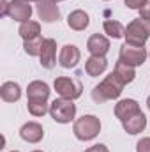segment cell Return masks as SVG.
<instances>
[{
    "instance_id": "cell-9",
    "label": "cell",
    "mask_w": 150,
    "mask_h": 152,
    "mask_svg": "<svg viewBox=\"0 0 150 152\" xmlns=\"http://www.w3.org/2000/svg\"><path fill=\"white\" fill-rule=\"evenodd\" d=\"M41 66L44 69H53L57 64V41L55 39H44L41 55H39Z\"/></svg>"
},
{
    "instance_id": "cell-24",
    "label": "cell",
    "mask_w": 150,
    "mask_h": 152,
    "mask_svg": "<svg viewBox=\"0 0 150 152\" xmlns=\"http://www.w3.org/2000/svg\"><path fill=\"white\" fill-rule=\"evenodd\" d=\"M136 152H150V138H141L136 143Z\"/></svg>"
},
{
    "instance_id": "cell-11",
    "label": "cell",
    "mask_w": 150,
    "mask_h": 152,
    "mask_svg": "<svg viewBox=\"0 0 150 152\" xmlns=\"http://www.w3.org/2000/svg\"><path fill=\"white\" fill-rule=\"evenodd\" d=\"M87 50L90 51V55L106 57V53L110 51V39L103 34H94L87 41Z\"/></svg>"
},
{
    "instance_id": "cell-22",
    "label": "cell",
    "mask_w": 150,
    "mask_h": 152,
    "mask_svg": "<svg viewBox=\"0 0 150 152\" xmlns=\"http://www.w3.org/2000/svg\"><path fill=\"white\" fill-rule=\"evenodd\" d=\"M42 44H44V39L41 37V36H37V37H34V39L23 41V50L30 57H39L41 50H42Z\"/></svg>"
},
{
    "instance_id": "cell-33",
    "label": "cell",
    "mask_w": 150,
    "mask_h": 152,
    "mask_svg": "<svg viewBox=\"0 0 150 152\" xmlns=\"http://www.w3.org/2000/svg\"><path fill=\"white\" fill-rule=\"evenodd\" d=\"M12 152H20V151H12Z\"/></svg>"
},
{
    "instance_id": "cell-16",
    "label": "cell",
    "mask_w": 150,
    "mask_h": 152,
    "mask_svg": "<svg viewBox=\"0 0 150 152\" xmlns=\"http://www.w3.org/2000/svg\"><path fill=\"white\" fill-rule=\"evenodd\" d=\"M108 67V60L106 57H95V55H90L87 60H85V71L88 76H99L103 75Z\"/></svg>"
},
{
    "instance_id": "cell-5",
    "label": "cell",
    "mask_w": 150,
    "mask_h": 152,
    "mask_svg": "<svg viewBox=\"0 0 150 152\" xmlns=\"http://www.w3.org/2000/svg\"><path fill=\"white\" fill-rule=\"evenodd\" d=\"M53 87L57 90V94L64 99H71L74 101L81 96L83 92V85L79 80H74V78H67V76H58L55 78L53 81Z\"/></svg>"
},
{
    "instance_id": "cell-7",
    "label": "cell",
    "mask_w": 150,
    "mask_h": 152,
    "mask_svg": "<svg viewBox=\"0 0 150 152\" xmlns=\"http://www.w3.org/2000/svg\"><path fill=\"white\" fill-rule=\"evenodd\" d=\"M32 5L30 2L27 0H11L9 2V9H7V16L14 21H20V23H25L30 20L32 16Z\"/></svg>"
},
{
    "instance_id": "cell-30",
    "label": "cell",
    "mask_w": 150,
    "mask_h": 152,
    "mask_svg": "<svg viewBox=\"0 0 150 152\" xmlns=\"http://www.w3.org/2000/svg\"><path fill=\"white\" fill-rule=\"evenodd\" d=\"M27 2H37V0H27Z\"/></svg>"
},
{
    "instance_id": "cell-28",
    "label": "cell",
    "mask_w": 150,
    "mask_h": 152,
    "mask_svg": "<svg viewBox=\"0 0 150 152\" xmlns=\"http://www.w3.org/2000/svg\"><path fill=\"white\" fill-rule=\"evenodd\" d=\"M7 9H9V2L7 0H0V14L7 16Z\"/></svg>"
},
{
    "instance_id": "cell-20",
    "label": "cell",
    "mask_w": 150,
    "mask_h": 152,
    "mask_svg": "<svg viewBox=\"0 0 150 152\" xmlns=\"http://www.w3.org/2000/svg\"><path fill=\"white\" fill-rule=\"evenodd\" d=\"M113 73L118 76V80H120L124 85L131 83V81L136 78V71H134V67H133V66H127V64H124V62H120V60L115 64V71H113Z\"/></svg>"
},
{
    "instance_id": "cell-27",
    "label": "cell",
    "mask_w": 150,
    "mask_h": 152,
    "mask_svg": "<svg viewBox=\"0 0 150 152\" xmlns=\"http://www.w3.org/2000/svg\"><path fill=\"white\" fill-rule=\"evenodd\" d=\"M85 152H110V151H108V147H106V145H103V143H97V145H92V147H88Z\"/></svg>"
},
{
    "instance_id": "cell-32",
    "label": "cell",
    "mask_w": 150,
    "mask_h": 152,
    "mask_svg": "<svg viewBox=\"0 0 150 152\" xmlns=\"http://www.w3.org/2000/svg\"><path fill=\"white\" fill-rule=\"evenodd\" d=\"M32 152H42V151H32Z\"/></svg>"
},
{
    "instance_id": "cell-23",
    "label": "cell",
    "mask_w": 150,
    "mask_h": 152,
    "mask_svg": "<svg viewBox=\"0 0 150 152\" xmlns=\"http://www.w3.org/2000/svg\"><path fill=\"white\" fill-rule=\"evenodd\" d=\"M27 108L34 117H44L50 112V104L46 101H27Z\"/></svg>"
},
{
    "instance_id": "cell-1",
    "label": "cell",
    "mask_w": 150,
    "mask_h": 152,
    "mask_svg": "<svg viewBox=\"0 0 150 152\" xmlns=\"http://www.w3.org/2000/svg\"><path fill=\"white\" fill-rule=\"evenodd\" d=\"M124 83L118 80V76L111 73L108 75L97 87H94L92 90V99L97 103V104H103L106 101H111V99H118L122 90H124Z\"/></svg>"
},
{
    "instance_id": "cell-6",
    "label": "cell",
    "mask_w": 150,
    "mask_h": 152,
    "mask_svg": "<svg viewBox=\"0 0 150 152\" xmlns=\"http://www.w3.org/2000/svg\"><path fill=\"white\" fill-rule=\"evenodd\" d=\"M149 53L145 50V46H133V44H127L124 42L120 46V53H118V60L127 64V66H133V67H138V66H143V62L147 60Z\"/></svg>"
},
{
    "instance_id": "cell-2",
    "label": "cell",
    "mask_w": 150,
    "mask_h": 152,
    "mask_svg": "<svg viewBox=\"0 0 150 152\" xmlns=\"http://www.w3.org/2000/svg\"><path fill=\"white\" fill-rule=\"evenodd\" d=\"M73 133H74V136L78 140L90 142L101 133V120L95 115H83L74 122Z\"/></svg>"
},
{
    "instance_id": "cell-14",
    "label": "cell",
    "mask_w": 150,
    "mask_h": 152,
    "mask_svg": "<svg viewBox=\"0 0 150 152\" xmlns=\"http://www.w3.org/2000/svg\"><path fill=\"white\" fill-rule=\"evenodd\" d=\"M50 92L51 90H50L48 83H44L41 80H34L27 87V99L28 101H48Z\"/></svg>"
},
{
    "instance_id": "cell-13",
    "label": "cell",
    "mask_w": 150,
    "mask_h": 152,
    "mask_svg": "<svg viewBox=\"0 0 150 152\" xmlns=\"http://www.w3.org/2000/svg\"><path fill=\"white\" fill-rule=\"evenodd\" d=\"M138 112H141V110H140L138 101H134V99H122V101H118L115 104V117L120 122L131 118L133 115H136Z\"/></svg>"
},
{
    "instance_id": "cell-21",
    "label": "cell",
    "mask_w": 150,
    "mask_h": 152,
    "mask_svg": "<svg viewBox=\"0 0 150 152\" xmlns=\"http://www.w3.org/2000/svg\"><path fill=\"white\" fill-rule=\"evenodd\" d=\"M103 28H104V34H108L113 39H120L125 36V27L117 20H106L103 23Z\"/></svg>"
},
{
    "instance_id": "cell-15",
    "label": "cell",
    "mask_w": 150,
    "mask_h": 152,
    "mask_svg": "<svg viewBox=\"0 0 150 152\" xmlns=\"http://www.w3.org/2000/svg\"><path fill=\"white\" fill-rule=\"evenodd\" d=\"M122 127H124V131L129 133V134H140V133L147 127V117H145L143 112H138L136 115H133L131 118L124 120V122H122Z\"/></svg>"
},
{
    "instance_id": "cell-26",
    "label": "cell",
    "mask_w": 150,
    "mask_h": 152,
    "mask_svg": "<svg viewBox=\"0 0 150 152\" xmlns=\"http://www.w3.org/2000/svg\"><path fill=\"white\" fill-rule=\"evenodd\" d=\"M140 18H143V20H150V0H147L145 5L140 9Z\"/></svg>"
},
{
    "instance_id": "cell-18",
    "label": "cell",
    "mask_w": 150,
    "mask_h": 152,
    "mask_svg": "<svg viewBox=\"0 0 150 152\" xmlns=\"http://www.w3.org/2000/svg\"><path fill=\"white\" fill-rule=\"evenodd\" d=\"M0 97L5 101V103H16L20 97H21V88L18 83L14 81H5L2 83L0 87Z\"/></svg>"
},
{
    "instance_id": "cell-34",
    "label": "cell",
    "mask_w": 150,
    "mask_h": 152,
    "mask_svg": "<svg viewBox=\"0 0 150 152\" xmlns=\"http://www.w3.org/2000/svg\"><path fill=\"white\" fill-rule=\"evenodd\" d=\"M149 57H150V53H149Z\"/></svg>"
},
{
    "instance_id": "cell-31",
    "label": "cell",
    "mask_w": 150,
    "mask_h": 152,
    "mask_svg": "<svg viewBox=\"0 0 150 152\" xmlns=\"http://www.w3.org/2000/svg\"><path fill=\"white\" fill-rule=\"evenodd\" d=\"M55 2H57V4H58V2H62V0H55Z\"/></svg>"
},
{
    "instance_id": "cell-25",
    "label": "cell",
    "mask_w": 150,
    "mask_h": 152,
    "mask_svg": "<svg viewBox=\"0 0 150 152\" xmlns=\"http://www.w3.org/2000/svg\"><path fill=\"white\" fill-rule=\"evenodd\" d=\"M145 2H147V0H125V5H127L129 9H136V11H140V9L145 5Z\"/></svg>"
},
{
    "instance_id": "cell-4",
    "label": "cell",
    "mask_w": 150,
    "mask_h": 152,
    "mask_svg": "<svg viewBox=\"0 0 150 152\" xmlns=\"http://www.w3.org/2000/svg\"><path fill=\"white\" fill-rule=\"evenodd\" d=\"M50 115L58 124H69L76 117V104L71 99L58 97L50 104Z\"/></svg>"
},
{
    "instance_id": "cell-3",
    "label": "cell",
    "mask_w": 150,
    "mask_h": 152,
    "mask_svg": "<svg viewBox=\"0 0 150 152\" xmlns=\"http://www.w3.org/2000/svg\"><path fill=\"white\" fill-rule=\"evenodd\" d=\"M125 42L133 46H145V42L150 37V20H133L125 27Z\"/></svg>"
},
{
    "instance_id": "cell-12",
    "label": "cell",
    "mask_w": 150,
    "mask_h": 152,
    "mask_svg": "<svg viewBox=\"0 0 150 152\" xmlns=\"http://www.w3.org/2000/svg\"><path fill=\"white\" fill-rule=\"evenodd\" d=\"M20 136L21 140H25L27 143H39L42 138H44V129L39 122H27L21 126L20 129Z\"/></svg>"
},
{
    "instance_id": "cell-8",
    "label": "cell",
    "mask_w": 150,
    "mask_h": 152,
    "mask_svg": "<svg viewBox=\"0 0 150 152\" xmlns=\"http://www.w3.org/2000/svg\"><path fill=\"white\" fill-rule=\"evenodd\" d=\"M36 11L39 20H42L44 23H53L60 20V9L55 0H37Z\"/></svg>"
},
{
    "instance_id": "cell-29",
    "label": "cell",
    "mask_w": 150,
    "mask_h": 152,
    "mask_svg": "<svg viewBox=\"0 0 150 152\" xmlns=\"http://www.w3.org/2000/svg\"><path fill=\"white\" fill-rule=\"evenodd\" d=\"M147 106H149V110H150V96H149V99H147Z\"/></svg>"
},
{
    "instance_id": "cell-17",
    "label": "cell",
    "mask_w": 150,
    "mask_h": 152,
    "mask_svg": "<svg viewBox=\"0 0 150 152\" xmlns=\"http://www.w3.org/2000/svg\"><path fill=\"white\" fill-rule=\"evenodd\" d=\"M88 23H90V16H88L85 11H81V9H76V11H73V12L67 16V25H69V28H71V30H76V32L85 30V28L88 27Z\"/></svg>"
},
{
    "instance_id": "cell-10",
    "label": "cell",
    "mask_w": 150,
    "mask_h": 152,
    "mask_svg": "<svg viewBox=\"0 0 150 152\" xmlns=\"http://www.w3.org/2000/svg\"><path fill=\"white\" fill-rule=\"evenodd\" d=\"M79 58H81V53H79L78 46H74V44H66V46H62V50H60L58 64H60L64 69H71V67H76V66H78Z\"/></svg>"
},
{
    "instance_id": "cell-19",
    "label": "cell",
    "mask_w": 150,
    "mask_h": 152,
    "mask_svg": "<svg viewBox=\"0 0 150 152\" xmlns=\"http://www.w3.org/2000/svg\"><path fill=\"white\" fill-rule=\"evenodd\" d=\"M18 34L21 36V39H23V41L34 39V37H37V36H41V25H39L37 21L28 20V21H25V23H20Z\"/></svg>"
}]
</instances>
